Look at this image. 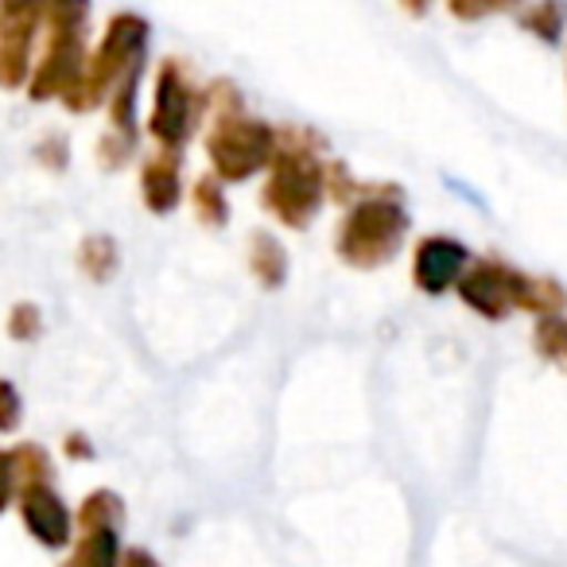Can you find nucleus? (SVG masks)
<instances>
[{
  "label": "nucleus",
  "mask_w": 567,
  "mask_h": 567,
  "mask_svg": "<svg viewBox=\"0 0 567 567\" xmlns=\"http://www.w3.org/2000/svg\"><path fill=\"white\" fill-rule=\"evenodd\" d=\"M463 300L489 319L509 316L513 308L536 311V316H559L564 308V288L536 276H520L505 265H478L463 276Z\"/></svg>",
  "instance_id": "obj_1"
},
{
  "label": "nucleus",
  "mask_w": 567,
  "mask_h": 567,
  "mask_svg": "<svg viewBox=\"0 0 567 567\" xmlns=\"http://www.w3.org/2000/svg\"><path fill=\"white\" fill-rule=\"evenodd\" d=\"M466 265V249L451 237H432V241L420 245L416 252V280L427 292H443L463 276Z\"/></svg>",
  "instance_id": "obj_2"
},
{
  "label": "nucleus",
  "mask_w": 567,
  "mask_h": 567,
  "mask_svg": "<svg viewBox=\"0 0 567 567\" xmlns=\"http://www.w3.org/2000/svg\"><path fill=\"white\" fill-rule=\"evenodd\" d=\"M24 520L32 525V533L40 536L43 544H66V513H63V502L51 497L48 489H32L24 497Z\"/></svg>",
  "instance_id": "obj_3"
},
{
  "label": "nucleus",
  "mask_w": 567,
  "mask_h": 567,
  "mask_svg": "<svg viewBox=\"0 0 567 567\" xmlns=\"http://www.w3.org/2000/svg\"><path fill=\"white\" fill-rule=\"evenodd\" d=\"M525 28L540 40L556 43L567 28V0H536L533 12L525 17Z\"/></svg>",
  "instance_id": "obj_4"
},
{
  "label": "nucleus",
  "mask_w": 567,
  "mask_h": 567,
  "mask_svg": "<svg viewBox=\"0 0 567 567\" xmlns=\"http://www.w3.org/2000/svg\"><path fill=\"white\" fill-rule=\"evenodd\" d=\"M536 350H540L548 362H556L567 370V319L544 316L540 327H536Z\"/></svg>",
  "instance_id": "obj_5"
},
{
  "label": "nucleus",
  "mask_w": 567,
  "mask_h": 567,
  "mask_svg": "<svg viewBox=\"0 0 567 567\" xmlns=\"http://www.w3.org/2000/svg\"><path fill=\"white\" fill-rule=\"evenodd\" d=\"M520 4V0H451V9L463 20H478V17H494V12H505Z\"/></svg>",
  "instance_id": "obj_6"
}]
</instances>
